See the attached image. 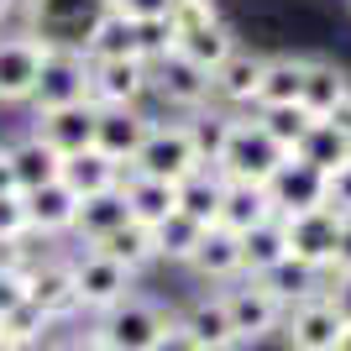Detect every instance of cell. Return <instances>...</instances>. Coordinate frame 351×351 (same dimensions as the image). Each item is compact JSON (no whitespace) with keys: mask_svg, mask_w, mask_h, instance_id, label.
<instances>
[{"mask_svg":"<svg viewBox=\"0 0 351 351\" xmlns=\"http://www.w3.org/2000/svg\"><path fill=\"white\" fill-rule=\"evenodd\" d=\"M283 162H289V152L263 132V121L257 116H236L231 136H226V152H220V162H215V173L226 178V184H257V189H267Z\"/></svg>","mask_w":351,"mask_h":351,"instance_id":"cell-1","label":"cell"},{"mask_svg":"<svg viewBox=\"0 0 351 351\" xmlns=\"http://www.w3.org/2000/svg\"><path fill=\"white\" fill-rule=\"evenodd\" d=\"M168 309L158 304V299H147V293H132V299H121L116 309H105V315H95V346L100 351H152L158 346V336L168 330Z\"/></svg>","mask_w":351,"mask_h":351,"instance_id":"cell-2","label":"cell"},{"mask_svg":"<svg viewBox=\"0 0 351 351\" xmlns=\"http://www.w3.org/2000/svg\"><path fill=\"white\" fill-rule=\"evenodd\" d=\"M199 168H205V162H199V152H194L184 121H152L142 152L132 158V173L162 178V184H184V178H194Z\"/></svg>","mask_w":351,"mask_h":351,"instance_id":"cell-3","label":"cell"},{"mask_svg":"<svg viewBox=\"0 0 351 351\" xmlns=\"http://www.w3.org/2000/svg\"><path fill=\"white\" fill-rule=\"evenodd\" d=\"M21 11H27V32L43 37L47 47H84V37L110 5L105 0H21Z\"/></svg>","mask_w":351,"mask_h":351,"instance_id":"cell-4","label":"cell"},{"mask_svg":"<svg viewBox=\"0 0 351 351\" xmlns=\"http://www.w3.org/2000/svg\"><path fill=\"white\" fill-rule=\"evenodd\" d=\"M220 299H226V315H231L236 346H257V341H267L283 325V299L267 289L263 278H236V283H226Z\"/></svg>","mask_w":351,"mask_h":351,"instance_id":"cell-5","label":"cell"},{"mask_svg":"<svg viewBox=\"0 0 351 351\" xmlns=\"http://www.w3.org/2000/svg\"><path fill=\"white\" fill-rule=\"evenodd\" d=\"M147 89H152L168 110H184V116L215 105V84H210V73L194 69L184 53H162V58L147 63Z\"/></svg>","mask_w":351,"mask_h":351,"instance_id":"cell-6","label":"cell"},{"mask_svg":"<svg viewBox=\"0 0 351 351\" xmlns=\"http://www.w3.org/2000/svg\"><path fill=\"white\" fill-rule=\"evenodd\" d=\"M73 263V293H79V315H105V309H116L121 299H132V283L136 273H126L121 263H110V257H100V252H79V257H69Z\"/></svg>","mask_w":351,"mask_h":351,"instance_id":"cell-7","label":"cell"},{"mask_svg":"<svg viewBox=\"0 0 351 351\" xmlns=\"http://www.w3.org/2000/svg\"><path fill=\"white\" fill-rule=\"evenodd\" d=\"M47 53H53V47H47L43 37H32V32L0 37V105H32Z\"/></svg>","mask_w":351,"mask_h":351,"instance_id":"cell-8","label":"cell"},{"mask_svg":"<svg viewBox=\"0 0 351 351\" xmlns=\"http://www.w3.org/2000/svg\"><path fill=\"white\" fill-rule=\"evenodd\" d=\"M283 226H289V257L293 263L315 267V273H330V267H336V247H341V231H346V215L320 205V210H309V215L283 220Z\"/></svg>","mask_w":351,"mask_h":351,"instance_id":"cell-9","label":"cell"},{"mask_svg":"<svg viewBox=\"0 0 351 351\" xmlns=\"http://www.w3.org/2000/svg\"><path fill=\"white\" fill-rule=\"evenodd\" d=\"M89 100V58L79 47H53L43 63V79H37V95H32V110H63V105H84Z\"/></svg>","mask_w":351,"mask_h":351,"instance_id":"cell-10","label":"cell"},{"mask_svg":"<svg viewBox=\"0 0 351 351\" xmlns=\"http://www.w3.org/2000/svg\"><path fill=\"white\" fill-rule=\"evenodd\" d=\"M283 341H289V351H336L341 341V315L330 309V299L325 293H315V299H299V304L283 309Z\"/></svg>","mask_w":351,"mask_h":351,"instance_id":"cell-11","label":"cell"},{"mask_svg":"<svg viewBox=\"0 0 351 351\" xmlns=\"http://www.w3.org/2000/svg\"><path fill=\"white\" fill-rule=\"evenodd\" d=\"M152 121L142 105H110V110H95V152H105L110 162L121 168H132V158L142 152L147 132H152Z\"/></svg>","mask_w":351,"mask_h":351,"instance_id":"cell-12","label":"cell"},{"mask_svg":"<svg viewBox=\"0 0 351 351\" xmlns=\"http://www.w3.org/2000/svg\"><path fill=\"white\" fill-rule=\"evenodd\" d=\"M267 199H273L278 220L309 215V210L325 205V173H320V168H309V162H299V158H289L278 173H273V184H267Z\"/></svg>","mask_w":351,"mask_h":351,"instance_id":"cell-13","label":"cell"},{"mask_svg":"<svg viewBox=\"0 0 351 351\" xmlns=\"http://www.w3.org/2000/svg\"><path fill=\"white\" fill-rule=\"evenodd\" d=\"M147 95V63L142 58H110L89 63V105L110 110V105H142Z\"/></svg>","mask_w":351,"mask_h":351,"instance_id":"cell-14","label":"cell"},{"mask_svg":"<svg viewBox=\"0 0 351 351\" xmlns=\"http://www.w3.org/2000/svg\"><path fill=\"white\" fill-rule=\"evenodd\" d=\"M32 304L43 309L53 325L79 315V293H73V263L69 257H37L32 263Z\"/></svg>","mask_w":351,"mask_h":351,"instance_id":"cell-15","label":"cell"},{"mask_svg":"<svg viewBox=\"0 0 351 351\" xmlns=\"http://www.w3.org/2000/svg\"><path fill=\"white\" fill-rule=\"evenodd\" d=\"M32 136H43L58 158H79L95 147V105L84 100V105H63V110H43Z\"/></svg>","mask_w":351,"mask_h":351,"instance_id":"cell-16","label":"cell"},{"mask_svg":"<svg viewBox=\"0 0 351 351\" xmlns=\"http://www.w3.org/2000/svg\"><path fill=\"white\" fill-rule=\"evenodd\" d=\"M121 199H126V210H132L136 226H147V231H158L168 215H178V184H162V178H142V173H121Z\"/></svg>","mask_w":351,"mask_h":351,"instance_id":"cell-17","label":"cell"},{"mask_svg":"<svg viewBox=\"0 0 351 351\" xmlns=\"http://www.w3.org/2000/svg\"><path fill=\"white\" fill-rule=\"evenodd\" d=\"M189 267L210 283V289H226V283L247 278V273H241V236L226 231V226H210L205 241H199V252L189 257Z\"/></svg>","mask_w":351,"mask_h":351,"instance_id":"cell-18","label":"cell"},{"mask_svg":"<svg viewBox=\"0 0 351 351\" xmlns=\"http://www.w3.org/2000/svg\"><path fill=\"white\" fill-rule=\"evenodd\" d=\"M178 325L194 336V346H199V351H231L236 346V330H231V315H226L220 289H205L184 315H178Z\"/></svg>","mask_w":351,"mask_h":351,"instance_id":"cell-19","label":"cell"},{"mask_svg":"<svg viewBox=\"0 0 351 351\" xmlns=\"http://www.w3.org/2000/svg\"><path fill=\"white\" fill-rule=\"evenodd\" d=\"M263 69H267L263 53H252V47H236L231 58H226L215 73H210V84H215V100L226 105V110H236V105H252V100H257V84H263Z\"/></svg>","mask_w":351,"mask_h":351,"instance_id":"cell-20","label":"cell"},{"mask_svg":"<svg viewBox=\"0 0 351 351\" xmlns=\"http://www.w3.org/2000/svg\"><path fill=\"white\" fill-rule=\"evenodd\" d=\"M351 95V73L330 58H309L304 63V95H299V110L309 121H325L341 100Z\"/></svg>","mask_w":351,"mask_h":351,"instance_id":"cell-21","label":"cell"},{"mask_svg":"<svg viewBox=\"0 0 351 351\" xmlns=\"http://www.w3.org/2000/svg\"><path fill=\"white\" fill-rule=\"evenodd\" d=\"M27 215H32V236H69L79 220V194L58 178V184L27 194Z\"/></svg>","mask_w":351,"mask_h":351,"instance_id":"cell-22","label":"cell"},{"mask_svg":"<svg viewBox=\"0 0 351 351\" xmlns=\"http://www.w3.org/2000/svg\"><path fill=\"white\" fill-rule=\"evenodd\" d=\"M304 53H273L263 69V84H257V110H278V105H299L304 95Z\"/></svg>","mask_w":351,"mask_h":351,"instance_id":"cell-23","label":"cell"},{"mask_svg":"<svg viewBox=\"0 0 351 351\" xmlns=\"http://www.w3.org/2000/svg\"><path fill=\"white\" fill-rule=\"evenodd\" d=\"M11 168H16V189L21 194L47 189V184L63 178V158L43 142V136H32V132L21 136V142H11Z\"/></svg>","mask_w":351,"mask_h":351,"instance_id":"cell-24","label":"cell"},{"mask_svg":"<svg viewBox=\"0 0 351 351\" xmlns=\"http://www.w3.org/2000/svg\"><path fill=\"white\" fill-rule=\"evenodd\" d=\"M278 263H289V226L273 215V220H263L257 231L241 236V273H247V278H267Z\"/></svg>","mask_w":351,"mask_h":351,"instance_id":"cell-25","label":"cell"},{"mask_svg":"<svg viewBox=\"0 0 351 351\" xmlns=\"http://www.w3.org/2000/svg\"><path fill=\"white\" fill-rule=\"evenodd\" d=\"M121 162H110L105 152H79V158H63V184H69L79 199H95V194H110V189H121Z\"/></svg>","mask_w":351,"mask_h":351,"instance_id":"cell-26","label":"cell"},{"mask_svg":"<svg viewBox=\"0 0 351 351\" xmlns=\"http://www.w3.org/2000/svg\"><path fill=\"white\" fill-rule=\"evenodd\" d=\"M220 205H226V178L215 173V168H199L194 178H184L178 184V215L199 220V226H220Z\"/></svg>","mask_w":351,"mask_h":351,"instance_id":"cell-27","label":"cell"},{"mask_svg":"<svg viewBox=\"0 0 351 351\" xmlns=\"http://www.w3.org/2000/svg\"><path fill=\"white\" fill-rule=\"evenodd\" d=\"M89 63H110V58H136V21H126L121 11H105L95 21V32L79 47Z\"/></svg>","mask_w":351,"mask_h":351,"instance_id":"cell-28","label":"cell"},{"mask_svg":"<svg viewBox=\"0 0 351 351\" xmlns=\"http://www.w3.org/2000/svg\"><path fill=\"white\" fill-rule=\"evenodd\" d=\"M273 215H278V210H273L267 189H257V184H226V205H220V226H226V231L247 236Z\"/></svg>","mask_w":351,"mask_h":351,"instance_id":"cell-29","label":"cell"},{"mask_svg":"<svg viewBox=\"0 0 351 351\" xmlns=\"http://www.w3.org/2000/svg\"><path fill=\"white\" fill-rule=\"evenodd\" d=\"M126 220H132V210H126L121 189H110V194H95V199H79V220H73V236H79L84 247H95V241H105L110 231H121Z\"/></svg>","mask_w":351,"mask_h":351,"instance_id":"cell-30","label":"cell"},{"mask_svg":"<svg viewBox=\"0 0 351 351\" xmlns=\"http://www.w3.org/2000/svg\"><path fill=\"white\" fill-rule=\"evenodd\" d=\"M89 252H100V257L121 263L126 273H142L147 263H158V241H152V231H147V226H136V220H126L121 231H110L105 241H95Z\"/></svg>","mask_w":351,"mask_h":351,"instance_id":"cell-31","label":"cell"},{"mask_svg":"<svg viewBox=\"0 0 351 351\" xmlns=\"http://www.w3.org/2000/svg\"><path fill=\"white\" fill-rule=\"evenodd\" d=\"M236 32L226 27V21H215V27H199V32H184V37H178L173 43V53H184V58L194 63V69H205V73H215L220 63L231 58L236 53Z\"/></svg>","mask_w":351,"mask_h":351,"instance_id":"cell-32","label":"cell"},{"mask_svg":"<svg viewBox=\"0 0 351 351\" xmlns=\"http://www.w3.org/2000/svg\"><path fill=\"white\" fill-rule=\"evenodd\" d=\"M184 126H189V142H194V152H199V162L215 168L220 152H226V136H231V126H236V110H226V105H205V110L184 116Z\"/></svg>","mask_w":351,"mask_h":351,"instance_id":"cell-33","label":"cell"},{"mask_svg":"<svg viewBox=\"0 0 351 351\" xmlns=\"http://www.w3.org/2000/svg\"><path fill=\"white\" fill-rule=\"evenodd\" d=\"M293 158L309 162V168H320V173L330 178L341 162H351V136H341L330 121H315V126H309V136L299 142V152H293Z\"/></svg>","mask_w":351,"mask_h":351,"instance_id":"cell-34","label":"cell"},{"mask_svg":"<svg viewBox=\"0 0 351 351\" xmlns=\"http://www.w3.org/2000/svg\"><path fill=\"white\" fill-rule=\"evenodd\" d=\"M152 241H158L162 263H184V267H189V257L199 252V241H205V226L189 220V215H168L158 231H152Z\"/></svg>","mask_w":351,"mask_h":351,"instance_id":"cell-35","label":"cell"},{"mask_svg":"<svg viewBox=\"0 0 351 351\" xmlns=\"http://www.w3.org/2000/svg\"><path fill=\"white\" fill-rule=\"evenodd\" d=\"M263 283L283 299V309L299 304V299H315V293H325V273H315V267H304V263H293V257H289V263H278Z\"/></svg>","mask_w":351,"mask_h":351,"instance_id":"cell-36","label":"cell"},{"mask_svg":"<svg viewBox=\"0 0 351 351\" xmlns=\"http://www.w3.org/2000/svg\"><path fill=\"white\" fill-rule=\"evenodd\" d=\"M53 336V320H47L43 309L32 304H21V309H11L5 320H0V346H11V351H21V346H32V341H47Z\"/></svg>","mask_w":351,"mask_h":351,"instance_id":"cell-37","label":"cell"},{"mask_svg":"<svg viewBox=\"0 0 351 351\" xmlns=\"http://www.w3.org/2000/svg\"><path fill=\"white\" fill-rule=\"evenodd\" d=\"M257 121H263V132L273 136V142L283 147V152H299V142H304L309 136V126H315V121L304 116V110H299V105H278V110H257Z\"/></svg>","mask_w":351,"mask_h":351,"instance_id":"cell-38","label":"cell"},{"mask_svg":"<svg viewBox=\"0 0 351 351\" xmlns=\"http://www.w3.org/2000/svg\"><path fill=\"white\" fill-rule=\"evenodd\" d=\"M220 21V5L215 0H173V11H168V27H173V43L184 32H199V27H215Z\"/></svg>","mask_w":351,"mask_h":351,"instance_id":"cell-39","label":"cell"},{"mask_svg":"<svg viewBox=\"0 0 351 351\" xmlns=\"http://www.w3.org/2000/svg\"><path fill=\"white\" fill-rule=\"evenodd\" d=\"M32 299V263H0V320Z\"/></svg>","mask_w":351,"mask_h":351,"instance_id":"cell-40","label":"cell"},{"mask_svg":"<svg viewBox=\"0 0 351 351\" xmlns=\"http://www.w3.org/2000/svg\"><path fill=\"white\" fill-rule=\"evenodd\" d=\"M32 236L27 194H0V247H21Z\"/></svg>","mask_w":351,"mask_h":351,"instance_id":"cell-41","label":"cell"},{"mask_svg":"<svg viewBox=\"0 0 351 351\" xmlns=\"http://www.w3.org/2000/svg\"><path fill=\"white\" fill-rule=\"evenodd\" d=\"M162 53H173V27H168V16L162 21H136V58L152 63Z\"/></svg>","mask_w":351,"mask_h":351,"instance_id":"cell-42","label":"cell"},{"mask_svg":"<svg viewBox=\"0 0 351 351\" xmlns=\"http://www.w3.org/2000/svg\"><path fill=\"white\" fill-rule=\"evenodd\" d=\"M110 11H121L126 21H162L173 11V0H105Z\"/></svg>","mask_w":351,"mask_h":351,"instance_id":"cell-43","label":"cell"},{"mask_svg":"<svg viewBox=\"0 0 351 351\" xmlns=\"http://www.w3.org/2000/svg\"><path fill=\"white\" fill-rule=\"evenodd\" d=\"M325 205L336 210V215H346V220H351V162H341L336 173L325 178Z\"/></svg>","mask_w":351,"mask_h":351,"instance_id":"cell-44","label":"cell"},{"mask_svg":"<svg viewBox=\"0 0 351 351\" xmlns=\"http://www.w3.org/2000/svg\"><path fill=\"white\" fill-rule=\"evenodd\" d=\"M325 299L341 315V325H351V273H325Z\"/></svg>","mask_w":351,"mask_h":351,"instance_id":"cell-45","label":"cell"},{"mask_svg":"<svg viewBox=\"0 0 351 351\" xmlns=\"http://www.w3.org/2000/svg\"><path fill=\"white\" fill-rule=\"evenodd\" d=\"M152 351H199V346H194V336L178 325V315H173V320H168V330L158 336V346H152Z\"/></svg>","mask_w":351,"mask_h":351,"instance_id":"cell-46","label":"cell"},{"mask_svg":"<svg viewBox=\"0 0 351 351\" xmlns=\"http://www.w3.org/2000/svg\"><path fill=\"white\" fill-rule=\"evenodd\" d=\"M0 194H21L16 189V168H11V147H0Z\"/></svg>","mask_w":351,"mask_h":351,"instance_id":"cell-47","label":"cell"},{"mask_svg":"<svg viewBox=\"0 0 351 351\" xmlns=\"http://www.w3.org/2000/svg\"><path fill=\"white\" fill-rule=\"evenodd\" d=\"M325 121H330V126H336L341 136H351V95H346V100H341V105H336V110H330Z\"/></svg>","mask_w":351,"mask_h":351,"instance_id":"cell-48","label":"cell"},{"mask_svg":"<svg viewBox=\"0 0 351 351\" xmlns=\"http://www.w3.org/2000/svg\"><path fill=\"white\" fill-rule=\"evenodd\" d=\"M330 273H351V220H346V231H341V247H336V267Z\"/></svg>","mask_w":351,"mask_h":351,"instance_id":"cell-49","label":"cell"},{"mask_svg":"<svg viewBox=\"0 0 351 351\" xmlns=\"http://www.w3.org/2000/svg\"><path fill=\"white\" fill-rule=\"evenodd\" d=\"M58 351H100V346H95V336H69L58 341Z\"/></svg>","mask_w":351,"mask_h":351,"instance_id":"cell-50","label":"cell"},{"mask_svg":"<svg viewBox=\"0 0 351 351\" xmlns=\"http://www.w3.org/2000/svg\"><path fill=\"white\" fill-rule=\"evenodd\" d=\"M21 351H58V341L47 336V341H32V346H21Z\"/></svg>","mask_w":351,"mask_h":351,"instance_id":"cell-51","label":"cell"},{"mask_svg":"<svg viewBox=\"0 0 351 351\" xmlns=\"http://www.w3.org/2000/svg\"><path fill=\"white\" fill-rule=\"evenodd\" d=\"M336 351H351V325L341 330V341H336Z\"/></svg>","mask_w":351,"mask_h":351,"instance_id":"cell-52","label":"cell"},{"mask_svg":"<svg viewBox=\"0 0 351 351\" xmlns=\"http://www.w3.org/2000/svg\"><path fill=\"white\" fill-rule=\"evenodd\" d=\"M16 5H21V0H0V21H5V16H11Z\"/></svg>","mask_w":351,"mask_h":351,"instance_id":"cell-53","label":"cell"},{"mask_svg":"<svg viewBox=\"0 0 351 351\" xmlns=\"http://www.w3.org/2000/svg\"><path fill=\"white\" fill-rule=\"evenodd\" d=\"M0 351H11V346H0Z\"/></svg>","mask_w":351,"mask_h":351,"instance_id":"cell-54","label":"cell"},{"mask_svg":"<svg viewBox=\"0 0 351 351\" xmlns=\"http://www.w3.org/2000/svg\"><path fill=\"white\" fill-rule=\"evenodd\" d=\"M346 11H351V0H346Z\"/></svg>","mask_w":351,"mask_h":351,"instance_id":"cell-55","label":"cell"},{"mask_svg":"<svg viewBox=\"0 0 351 351\" xmlns=\"http://www.w3.org/2000/svg\"><path fill=\"white\" fill-rule=\"evenodd\" d=\"M231 351H241V346H231Z\"/></svg>","mask_w":351,"mask_h":351,"instance_id":"cell-56","label":"cell"}]
</instances>
